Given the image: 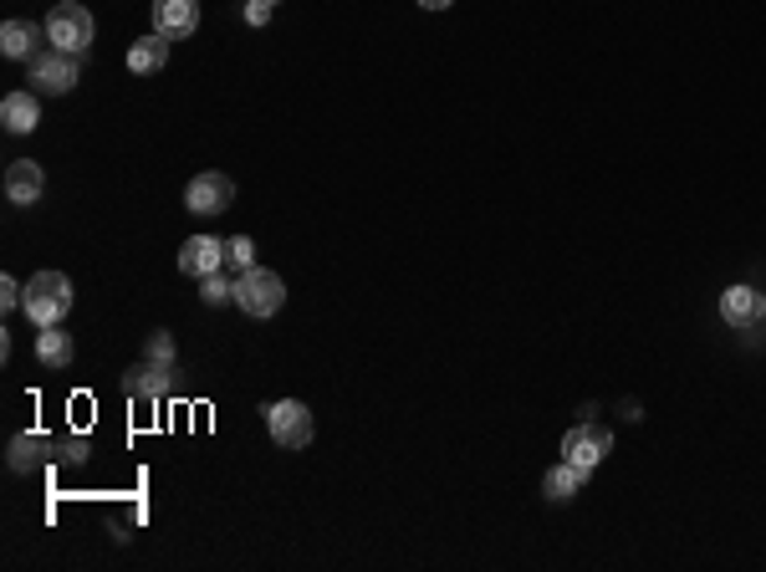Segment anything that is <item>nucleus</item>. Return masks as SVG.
I'll return each instance as SVG.
<instances>
[{
  "mask_svg": "<svg viewBox=\"0 0 766 572\" xmlns=\"http://www.w3.org/2000/svg\"><path fill=\"white\" fill-rule=\"evenodd\" d=\"M762 322H766V297H762Z\"/></svg>",
  "mask_w": 766,
  "mask_h": 572,
  "instance_id": "26",
  "label": "nucleus"
},
{
  "mask_svg": "<svg viewBox=\"0 0 766 572\" xmlns=\"http://www.w3.org/2000/svg\"><path fill=\"white\" fill-rule=\"evenodd\" d=\"M419 5H424V11H450L455 0H419Z\"/></svg>",
  "mask_w": 766,
  "mask_h": 572,
  "instance_id": "25",
  "label": "nucleus"
},
{
  "mask_svg": "<svg viewBox=\"0 0 766 572\" xmlns=\"http://www.w3.org/2000/svg\"><path fill=\"white\" fill-rule=\"evenodd\" d=\"M51 445H57V439L32 435V430H26V435H16V439H11V450H5V465H11V471H16V475H32L36 465L47 460V450H51Z\"/></svg>",
  "mask_w": 766,
  "mask_h": 572,
  "instance_id": "14",
  "label": "nucleus"
},
{
  "mask_svg": "<svg viewBox=\"0 0 766 572\" xmlns=\"http://www.w3.org/2000/svg\"><path fill=\"white\" fill-rule=\"evenodd\" d=\"M231 204H235V185L231 174H220V169H205V174H195L184 185V210H195V215H220Z\"/></svg>",
  "mask_w": 766,
  "mask_h": 572,
  "instance_id": "6",
  "label": "nucleus"
},
{
  "mask_svg": "<svg viewBox=\"0 0 766 572\" xmlns=\"http://www.w3.org/2000/svg\"><path fill=\"white\" fill-rule=\"evenodd\" d=\"M720 318L731 322V327H751V322H762V291H756V286H726V297H720Z\"/></svg>",
  "mask_w": 766,
  "mask_h": 572,
  "instance_id": "13",
  "label": "nucleus"
},
{
  "mask_svg": "<svg viewBox=\"0 0 766 572\" xmlns=\"http://www.w3.org/2000/svg\"><path fill=\"white\" fill-rule=\"evenodd\" d=\"M180 271H184V276H195V282H205L210 271H225V240L189 236L180 246Z\"/></svg>",
  "mask_w": 766,
  "mask_h": 572,
  "instance_id": "10",
  "label": "nucleus"
},
{
  "mask_svg": "<svg viewBox=\"0 0 766 572\" xmlns=\"http://www.w3.org/2000/svg\"><path fill=\"white\" fill-rule=\"evenodd\" d=\"M0 51H5L11 62H32L36 57V26L32 21H5V26H0Z\"/></svg>",
  "mask_w": 766,
  "mask_h": 572,
  "instance_id": "18",
  "label": "nucleus"
},
{
  "mask_svg": "<svg viewBox=\"0 0 766 572\" xmlns=\"http://www.w3.org/2000/svg\"><path fill=\"white\" fill-rule=\"evenodd\" d=\"M276 16V0H246V21L250 26H267Z\"/></svg>",
  "mask_w": 766,
  "mask_h": 572,
  "instance_id": "23",
  "label": "nucleus"
},
{
  "mask_svg": "<svg viewBox=\"0 0 766 572\" xmlns=\"http://www.w3.org/2000/svg\"><path fill=\"white\" fill-rule=\"evenodd\" d=\"M72 333H62V327H41V337H36V358H41V369H72Z\"/></svg>",
  "mask_w": 766,
  "mask_h": 572,
  "instance_id": "17",
  "label": "nucleus"
},
{
  "mask_svg": "<svg viewBox=\"0 0 766 572\" xmlns=\"http://www.w3.org/2000/svg\"><path fill=\"white\" fill-rule=\"evenodd\" d=\"M21 302H26V282H16V276L5 271V276H0V307H5V312H16Z\"/></svg>",
  "mask_w": 766,
  "mask_h": 572,
  "instance_id": "22",
  "label": "nucleus"
},
{
  "mask_svg": "<svg viewBox=\"0 0 766 572\" xmlns=\"http://www.w3.org/2000/svg\"><path fill=\"white\" fill-rule=\"evenodd\" d=\"M608 430H598V424H572L563 435V460H572L578 471H598L603 455H608Z\"/></svg>",
  "mask_w": 766,
  "mask_h": 572,
  "instance_id": "7",
  "label": "nucleus"
},
{
  "mask_svg": "<svg viewBox=\"0 0 766 572\" xmlns=\"http://www.w3.org/2000/svg\"><path fill=\"white\" fill-rule=\"evenodd\" d=\"M41 189H47V174H41V164H32V159H16V164L5 169V200H11V204H36V200H41Z\"/></svg>",
  "mask_w": 766,
  "mask_h": 572,
  "instance_id": "11",
  "label": "nucleus"
},
{
  "mask_svg": "<svg viewBox=\"0 0 766 572\" xmlns=\"http://www.w3.org/2000/svg\"><path fill=\"white\" fill-rule=\"evenodd\" d=\"M123 394L128 399H138V405H159V399H169L174 394V369L169 363H138V369L123 373Z\"/></svg>",
  "mask_w": 766,
  "mask_h": 572,
  "instance_id": "8",
  "label": "nucleus"
},
{
  "mask_svg": "<svg viewBox=\"0 0 766 572\" xmlns=\"http://www.w3.org/2000/svg\"><path fill=\"white\" fill-rule=\"evenodd\" d=\"M256 266V240L250 236H231L225 240V271H235V276H240V271H250Z\"/></svg>",
  "mask_w": 766,
  "mask_h": 572,
  "instance_id": "20",
  "label": "nucleus"
},
{
  "mask_svg": "<svg viewBox=\"0 0 766 572\" xmlns=\"http://www.w3.org/2000/svg\"><path fill=\"white\" fill-rule=\"evenodd\" d=\"M0 123H5L11 134H32L36 123H41V102H36L32 87H21V92H5V98H0Z\"/></svg>",
  "mask_w": 766,
  "mask_h": 572,
  "instance_id": "12",
  "label": "nucleus"
},
{
  "mask_svg": "<svg viewBox=\"0 0 766 572\" xmlns=\"http://www.w3.org/2000/svg\"><path fill=\"white\" fill-rule=\"evenodd\" d=\"M169 62V36L149 32V36H138L134 47H128V72H138V77H149V72H164Z\"/></svg>",
  "mask_w": 766,
  "mask_h": 572,
  "instance_id": "15",
  "label": "nucleus"
},
{
  "mask_svg": "<svg viewBox=\"0 0 766 572\" xmlns=\"http://www.w3.org/2000/svg\"><path fill=\"white\" fill-rule=\"evenodd\" d=\"M77 57L72 51H36L32 57V92L36 98H62V92H72L77 87Z\"/></svg>",
  "mask_w": 766,
  "mask_h": 572,
  "instance_id": "5",
  "label": "nucleus"
},
{
  "mask_svg": "<svg viewBox=\"0 0 766 572\" xmlns=\"http://www.w3.org/2000/svg\"><path fill=\"white\" fill-rule=\"evenodd\" d=\"M57 455L72 460V465H83V460H87V439L83 435H77V439H57Z\"/></svg>",
  "mask_w": 766,
  "mask_h": 572,
  "instance_id": "24",
  "label": "nucleus"
},
{
  "mask_svg": "<svg viewBox=\"0 0 766 572\" xmlns=\"http://www.w3.org/2000/svg\"><path fill=\"white\" fill-rule=\"evenodd\" d=\"M583 481H588V471H578L572 460H563V465H552V471L542 475V496H547V501H572V496L583 490Z\"/></svg>",
  "mask_w": 766,
  "mask_h": 572,
  "instance_id": "16",
  "label": "nucleus"
},
{
  "mask_svg": "<svg viewBox=\"0 0 766 572\" xmlns=\"http://www.w3.org/2000/svg\"><path fill=\"white\" fill-rule=\"evenodd\" d=\"M144 358H149V363H169V369H174L180 348H174V337H169V333H159V327H153V333L144 337Z\"/></svg>",
  "mask_w": 766,
  "mask_h": 572,
  "instance_id": "21",
  "label": "nucleus"
},
{
  "mask_svg": "<svg viewBox=\"0 0 766 572\" xmlns=\"http://www.w3.org/2000/svg\"><path fill=\"white\" fill-rule=\"evenodd\" d=\"M92 11L87 5H77V0H62L57 11L47 16V41L57 51H72V57H83L87 47H92Z\"/></svg>",
  "mask_w": 766,
  "mask_h": 572,
  "instance_id": "3",
  "label": "nucleus"
},
{
  "mask_svg": "<svg viewBox=\"0 0 766 572\" xmlns=\"http://www.w3.org/2000/svg\"><path fill=\"white\" fill-rule=\"evenodd\" d=\"M267 430L282 450H307L317 435L312 409L301 405V399H276V405H267Z\"/></svg>",
  "mask_w": 766,
  "mask_h": 572,
  "instance_id": "4",
  "label": "nucleus"
},
{
  "mask_svg": "<svg viewBox=\"0 0 766 572\" xmlns=\"http://www.w3.org/2000/svg\"><path fill=\"white\" fill-rule=\"evenodd\" d=\"M72 276H62V271H36L32 282H26V302H21V312L36 322V327H62V322L72 318Z\"/></svg>",
  "mask_w": 766,
  "mask_h": 572,
  "instance_id": "1",
  "label": "nucleus"
},
{
  "mask_svg": "<svg viewBox=\"0 0 766 572\" xmlns=\"http://www.w3.org/2000/svg\"><path fill=\"white\" fill-rule=\"evenodd\" d=\"M286 302V282L276 271L267 266H250L235 276V307L246 312V318H276Z\"/></svg>",
  "mask_w": 766,
  "mask_h": 572,
  "instance_id": "2",
  "label": "nucleus"
},
{
  "mask_svg": "<svg viewBox=\"0 0 766 572\" xmlns=\"http://www.w3.org/2000/svg\"><path fill=\"white\" fill-rule=\"evenodd\" d=\"M200 26V0H153V32L169 41H184Z\"/></svg>",
  "mask_w": 766,
  "mask_h": 572,
  "instance_id": "9",
  "label": "nucleus"
},
{
  "mask_svg": "<svg viewBox=\"0 0 766 572\" xmlns=\"http://www.w3.org/2000/svg\"><path fill=\"white\" fill-rule=\"evenodd\" d=\"M200 297L210 307H225V302H235V271H210L200 282Z\"/></svg>",
  "mask_w": 766,
  "mask_h": 572,
  "instance_id": "19",
  "label": "nucleus"
}]
</instances>
